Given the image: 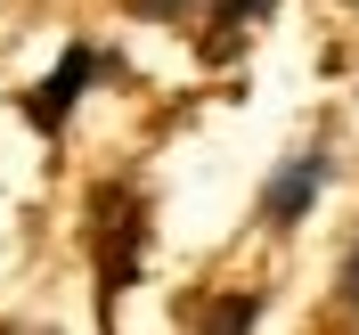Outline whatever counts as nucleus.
<instances>
[{
    "mask_svg": "<svg viewBox=\"0 0 359 335\" xmlns=\"http://www.w3.org/2000/svg\"><path fill=\"white\" fill-rule=\"evenodd\" d=\"M107 66V58H98V49L90 41H74L66 58H57V74H49L41 90H33V98H25V114H33V131H66V114H74V98H82L90 90V74Z\"/></svg>",
    "mask_w": 359,
    "mask_h": 335,
    "instance_id": "f257e3e1",
    "label": "nucleus"
},
{
    "mask_svg": "<svg viewBox=\"0 0 359 335\" xmlns=\"http://www.w3.org/2000/svg\"><path fill=\"white\" fill-rule=\"evenodd\" d=\"M98 262H107V294H123V278L139 270V204L123 188L98 197Z\"/></svg>",
    "mask_w": 359,
    "mask_h": 335,
    "instance_id": "f03ea898",
    "label": "nucleus"
},
{
    "mask_svg": "<svg viewBox=\"0 0 359 335\" xmlns=\"http://www.w3.org/2000/svg\"><path fill=\"white\" fill-rule=\"evenodd\" d=\"M318 180H327V156H302L294 172H278V188H269V221H302V204L318 197Z\"/></svg>",
    "mask_w": 359,
    "mask_h": 335,
    "instance_id": "7ed1b4c3",
    "label": "nucleus"
},
{
    "mask_svg": "<svg viewBox=\"0 0 359 335\" xmlns=\"http://www.w3.org/2000/svg\"><path fill=\"white\" fill-rule=\"evenodd\" d=\"M278 0H221V17H212V58H221V41L237 33V25H253V17H269Z\"/></svg>",
    "mask_w": 359,
    "mask_h": 335,
    "instance_id": "20e7f679",
    "label": "nucleus"
},
{
    "mask_svg": "<svg viewBox=\"0 0 359 335\" xmlns=\"http://www.w3.org/2000/svg\"><path fill=\"white\" fill-rule=\"evenodd\" d=\"M253 311H262V303H245V294H237V303H221V319H212V335H253Z\"/></svg>",
    "mask_w": 359,
    "mask_h": 335,
    "instance_id": "39448f33",
    "label": "nucleus"
},
{
    "mask_svg": "<svg viewBox=\"0 0 359 335\" xmlns=\"http://www.w3.org/2000/svg\"><path fill=\"white\" fill-rule=\"evenodd\" d=\"M188 8H196V0H131V17H163V25L188 17Z\"/></svg>",
    "mask_w": 359,
    "mask_h": 335,
    "instance_id": "423d86ee",
    "label": "nucleus"
}]
</instances>
